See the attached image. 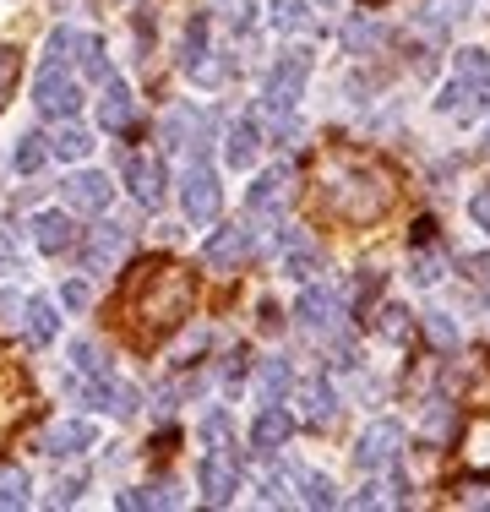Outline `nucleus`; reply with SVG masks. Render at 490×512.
Here are the masks:
<instances>
[{"label":"nucleus","instance_id":"f257e3e1","mask_svg":"<svg viewBox=\"0 0 490 512\" xmlns=\"http://www.w3.org/2000/svg\"><path fill=\"white\" fill-rule=\"evenodd\" d=\"M305 88H311V55L305 50H289V55H278L273 66H267V77H262V115L267 120H284L300 109L305 99Z\"/></svg>","mask_w":490,"mask_h":512},{"label":"nucleus","instance_id":"f03ea898","mask_svg":"<svg viewBox=\"0 0 490 512\" xmlns=\"http://www.w3.org/2000/svg\"><path fill=\"white\" fill-rule=\"evenodd\" d=\"M294 322H300V333L316 338V344H343V338H349V311H343V300L327 284H305L300 289Z\"/></svg>","mask_w":490,"mask_h":512},{"label":"nucleus","instance_id":"7ed1b4c3","mask_svg":"<svg viewBox=\"0 0 490 512\" xmlns=\"http://www.w3.org/2000/svg\"><path fill=\"white\" fill-rule=\"evenodd\" d=\"M180 213H186V224L196 229H207V224H218V213H224V186H218V169L213 164H196L180 175Z\"/></svg>","mask_w":490,"mask_h":512},{"label":"nucleus","instance_id":"20e7f679","mask_svg":"<svg viewBox=\"0 0 490 512\" xmlns=\"http://www.w3.org/2000/svg\"><path fill=\"white\" fill-rule=\"evenodd\" d=\"M180 71L196 82V88H218L224 82V66H213V17L196 11L180 33Z\"/></svg>","mask_w":490,"mask_h":512},{"label":"nucleus","instance_id":"39448f33","mask_svg":"<svg viewBox=\"0 0 490 512\" xmlns=\"http://www.w3.org/2000/svg\"><path fill=\"white\" fill-rule=\"evenodd\" d=\"M196 485H202V502L207 507H229L240 491V453L229 442H213L196 463Z\"/></svg>","mask_w":490,"mask_h":512},{"label":"nucleus","instance_id":"423d86ee","mask_svg":"<svg viewBox=\"0 0 490 512\" xmlns=\"http://www.w3.org/2000/svg\"><path fill=\"white\" fill-rule=\"evenodd\" d=\"M33 109H39L44 120H77L82 82L71 77V66H39V82H33Z\"/></svg>","mask_w":490,"mask_h":512},{"label":"nucleus","instance_id":"0eeeda50","mask_svg":"<svg viewBox=\"0 0 490 512\" xmlns=\"http://www.w3.org/2000/svg\"><path fill=\"white\" fill-rule=\"evenodd\" d=\"M398 453H403V425L398 420H371L354 442V469L360 474H382V469H398Z\"/></svg>","mask_w":490,"mask_h":512},{"label":"nucleus","instance_id":"6e6552de","mask_svg":"<svg viewBox=\"0 0 490 512\" xmlns=\"http://www.w3.org/2000/svg\"><path fill=\"white\" fill-rule=\"evenodd\" d=\"M120 175H126V191L137 207H164L169 197V175H164V158L158 153H126V164H120Z\"/></svg>","mask_w":490,"mask_h":512},{"label":"nucleus","instance_id":"1a4fd4ad","mask_svg":"<svg viewBox=\"0 0 490 512\" xmlns=\"http://www.w3.org/2000/svg\"><path fill=\"white\" fill-rule=\"evenodd\" d=\"M60 202H66L71 213L104 218V213H109V202H115V180H109L104 169H77V175L60 180Z\"/></svg>","mask_w":490,"mask_h":512},{"label":"nucleus","instance_id":"9d476101","mask_svg":"<svg viewBox=\"0 0 490 512\" xmlns=\"http://www.w3.org/2000/svg\"><path fill=\"white\" fill-rule=\"evenodd\" d=\"M256 256V235L245 224H224V229H213L207 235V246H202V262L213 267V273H235V267H245Z\"/></svg>","mask_w":490,"mask_h":512},{"label":"nucleus","instance_id":"9b49d317","mask_svg":"<svg viewBox=\"0 0 490 512\" xmlns=\"http://www.w3.org/2000/svg\"><path fill=\"white\" fill-rule=\"evenodd\" d=\"M294 202V169L289 164H273L267 175H256V186L245 191V207H251L256 218H284Z\"/></svg>","mask_w":490,"mask_h":512},{"label":"nucleus","instance_id":"f8f14e48","mask_svg":"<svg viewBox=\"0 0 490 512\" xmlns=\"http://www.w3.org/2000/svg\"><path fill=\"white\" fill-rule=\"evenodd\" d=\"M82 404L98 409V414H115V420H131L142 404V393L126 382H115V371H104V376H82Z\"/></svg>","mask_w":490,"mask_h":512},{"label":"nucleus","instance_id":"ddd939ff","mask_svg":"<svg viewBox=\"0 0 490 512\" xmlns=\"http://www.w3.org/2000/svg\"><path fill=\"white\" fill-rule=\"evenodd\" d=\"M98 131H109V137H131L137 131V99H131V88L120 77H104L98 82Z\"/></svg>","mask_w":490,"mask_h":512},{"label":"nucleus","instance_id":"4468645a","mask_svg":"<svg viewBox=\"0 0 490 512\" xmlns=\"http://www.w3.org/2000/svg\"><path fill=\"white\" fill-rule=\"evenodd\" d=\"M164 148L169 153H180V148L202 153L207 148V115H202V109H191V104L169 109V115H164Z\"/></svg>","mask_w":490,"mask_h":512},{"label":"nucleus","instance_id":"2eb2a0df","mask_svg":"<svg viewBox=\"0 0 490 512\" xmlns=\"http://www.w3.org/2000/svg\"><path fill=\"white\" fill-rule=\"evenodd\" d=\"M289 436H294V414L284 404H262V414L251 420V447L262 458H278L289 447Z\"/></svg>","mask_w":490,"mask_h":512},{"label":"nucleus","instance_id":"dca6fc26","mask_svg":"<svg viewBox=\"0 0 490 512\" xmlns=\"http://www.w3.org/2000/svg\"><path fill=\"white\" fill-rule=\"evenodd\" d=\"M452 66H458V88L469 93V109L485 115L490 109V50H458Z\"/></svg>","mask_w":490,"mask_h":512},{"label":"nucleus","instance_id":"f3484780","mask_svg":"<svg viewBox=\"0 0 490 512\" xmlns=\"http://www.w3.org/2000/svg\"><path fill=\"white\" fill-rule=\"evenodd\" d=\"M28 235H33V246H39L44 256H66L71 246H77V224H71V213H60V207L33 213Z\"/></svg>","mask_w":490,"mask_h":512},{"label":"nucleus","instance_id":"a211bd4d","mask_svg":"<svg viewBox=\"0 0 490 512\" xmlns=\"http://www.w3.org/2000/svg\"><path fill=\"white\" fill-rule=\"evenodd\" d=\"M88 447H98V431L88 420H60L39 436V453L44 458H82Z\"/></svg>","mask_w":490,"mask_h":512},{"label":"nucleus","instance_id":"6ab92c4d","mask_svg":"<svg viewBox=\"0 0 490 512\" xmlns=\"http://www.w3.org/2000/svg\"><path fill=\"white\" fill-rule=\"evenodd\" d=\"M126 251H131V229L126 224H98L82 256H88V273H109V267H120Z\"/></svg>","mask_w":490,"mask_h":512},{"label":"nucleus","instance_id":"aec40b11","mask_svg":"<svg viewBox=\"0 0 490 512\" xmlns=\"http://www.w3.org/2000/svg\"><path fill=\"white\" fill-rule=\"evenodd\" d=\"M256 158H262V131H256V120H235V126L224 131V164L229 169H251Z\"/></svg>","mask_w":490,"mask_h":512},{"label":"nucleus","instance_id":"412c9836","mask_svg":"<svg viewBox=\"0 0 490 512\" xmlns=\"http://www.w3.org/2000/svg\"><path fill=\"white\" fill-rule=\"evenodd\" d=\"M22 327H28V338L33 344H55V333H60V311H55V300L49 295H33V300H22Z\"/></svg>","mask_w":490,"mask_h":512},{"label":"nucleus","instance_id":"4be33fe9","mask_svg":"<svg viewBox=\"0 0 490 512\" xmlns=\"http://www.w3.org/2000/svg\"><path fill=\"white\" fill-rule=\"evenodd\" d=\"M289 382H294V371H289V360H262L256 365V398H262V404H284L289 398Z\"/></svg>","mask_w":490,"mask_h":512},{"label":"nucleus","instance_id":"5701e85b","mask_svg":"<svg viewBox=\"0 0 490 512\" xmlns=\"http://www.w3.org/2000/svg\"><path fill=\"white\" fill-rule=\"evenodd\" d=\"M284 273L294 284H311L316 273H322V251L311 246L305 235H289V251H284Z\"/></svg>","mask_w":490,"mask_h":512},{"label":"nucleus","instance_id":"b1692460","mask_svg":"<svg viewBox=\"0 0 490 512\" xmlns=\"http://www.w3.org/2000/svg\"><path fill=\"white\" fill-rule=\"evenodd\" d=\"M262 17H267V28L273 33H305L311 28V6L305 0H262Z\"/></svg>","mask_w":490,"mask_h":512},{"label":"nucleus","instance_id":"393cba45","mask_svg":"<svg viewBox=\"0 0 490 512\" xmlns=\"http://www.w3.org/2000/svg\"><path fill=\"white\" fill-rule=\"evenodd\" d=\"M93 153V131L71 126V120H60V131L49 137V158H66V164H82V158Z\"/></svg>","mask_w":490,"mask_h":512},{"label":"nucleus","instance_id":"a878e982","mask_svg":"<svg viewBox=\"0 0 490 512\" xmlns=\"http://www.w3.org/2000/svg\"><path fill=\"white\" fill-rule=\"evenodd\" d=\"M77 66H82V77H88V82L115 77V66H109V50H104V39H98V33H77Z\"/></svg>","mask_w":490,"mask_h":512},{"label":"nucleus","instance_id":"bb28decb","mask_svg":"<svg viewBox=\"0 0 490 512\" xmlns=\"http://www.w3.org/2000/svg\"><path fill=\"white\" fill-rule=\"evenodd\" d=\"M294 485H300V502L305 507H343V496H338V485L333 480H327V474H311V469H305V474H294Z\"/></svg>","mask_w":490,"mask_h":512},{"label":"nucleus","instance_id":"cd10ccee","mask_svg":"<svg viewBox=\"0 0 490 512\" xmlns=\"http://www.w3.org/2000/svg\"><path fill=\"white\" fill-rule=\"evenodd\" d=\"M44 158H49V142L39 137V131H22L17 148H11V169H17V175H39Z\"/></svg>","mask_w":490,"mask_h":512},{"label":"nucleus","instance_id":"c85d7f7f","mask_svg":"<svg viewBox=\"0 0 490 512\" xmlns=\"http://www.w3.org/2000/svg\"><path fill=\"white\" fill-rule=\"evenodd\" d=\"M33 485H28V474L17 469V463H6V469H0V512H22L33 502Z\"/></svg>","mask_w":490,"mask_h":512},{"label":"nucleus","instance_id":"c756f323","mask_svg":"<svg viewBox=\"0 0 490 512\" xmlns=\"http://www.w3.org/2000/svg\"><path fill=\"white\" fill-rule=\"evenodd\" d=\"M71 371H77V376H104L109 355L93 344V338H77V344H71Z\"/></svg>","mask_w":490,"mask_h":512},{"label":"nucleus","instance_id":"7c9ffc66","mask_svg":"<svg viewBox=\"0 0 490 512\" xmlns=\"http://www.w3.org/2000/svg\"><path fill=\"white\" fill-rule=\"evenodd\" d=\"M305 404H311V420L316 425H327L338 414V393H333V382H327V376H316L311 387H305Z\"/></svg>","mask_w":490,"mask_h":512},{"label":"nucleus","instance_id":"2f4dec72","mask_svg":"<svg viewBox=\"0 0 490 512\" xmlns=\"http://www.w3.org/2000/svg\"><path fill=\"white\" fill-rule=\"evenodd\" d=\"M77 60V28H55L44 44V66H71Z\"/></svg>","mask_w":490,"mask_h":512},{"label":"nucleus","instance_id":"473e14b6","mask_svg":"<svg viewBox=\"0 0 490 512\" xmlns=\"http://www.w3.org/2000/svg\"><path fill=\"white\" fill-rule=\"evenodd\" d=\"M60 306H66V311H88L93 306V284H88V278H66V284H60Z\"/></svg>","mask_w":490,"mask_h":512},{"label":"nucleus","instance_id":"72a5a7b5","mask_svg":"<svg viewBox=\"0 0 490 512\" xmlns=\"http://www.w3.org/2000/svg\"><path fill=\"white\" fill-rule=\"evenodd\" d=\"M82 491H88V474H60V480H55V496H49V502H55V507H71V502H77V496Z\"/></svg>","mask_w":490,"mask_h":512},{"label":"nucleus","instance_id":"f704fd0d","mask_svg":"<svg viewBox=\"0 0 490 512\" xmlns=\"http://www.w3.org/2000/svg\"><path fill=\"white\" fill-rule=\"evenodd\" d=\"M441 273H447V256H431V251H420V256H414V284H436V278Z\"/></svg>","mask_w":490,"mask_h":512},{"label":"nucleus","instance_id":"c9c22d12","mask_svg":"<svg viewBox=\"0 0 490 512\" xmlns=\"http://www.w3.org/2000/svg\"><path fill=\"white\" fill-rule=\"evenodd\" d=\"M142 507H180V491H175L169 480H153V485L142 491Z\"/></svg>","mask_w":490,"mask_h":512},{"label":"nucleus","instance_id":"e433bc0d","mask_svg":"<svg viewBox=\"0 0 490 512\" xmlns=\"http://www.w3.org/2000/svg\"><path fill=\"white\" fill-rule=\"evenodd\" d=\"M469 218H474V224H480L485 235H490V186H480V191L469 197Z\"/></svg>","mask_w":490,"mask_h":512},{"label":"nucleus","instance_id":"4c0bfd02","mask_svg":"<svg viewBox=\"0 0 490 512\" xmlns=\"http://www.w3.org/2000/svg\"><path fill=\"white\" fill-rule=\"evenodd\" d=\"M202 436H207V442H229V414L213 409V414L202 420Z\"/></svg>","mask_w":490,"mask_h":512},{"label":"nucleus","instance_id":"58836bf2","mask_svg":"<svg viewBox=\"0 0 490 512\" xmlns=\"http://www.w3.org/2000/svg\"><path fill=\"white\" fill-rule=\"evenodd\" d=\"M425 327H431V338H436V344H447V349L458 344V327H452L441 311H431V322H425Z\"/></svg>","mask_w":490,"mask_h":512},{"label":"nucleus","instance_id":"ea45409f","mask_svg":"<svg viewBox=\"0 0 490 512\" xmlns=\"http://www.w3.org/2000/svg\"><path fill=\"white\" fill-rule=\"evenodd\" d=\"M11 82H17V55H11V50H0V104L11 99Z\"/></svg>","mask_w":490,"mask_h":512},{"label":"nucleus","instance_id":"a19ab883","mask_svg":"<svg viewBox=\"0 0 490 512\" xmlns=\"http://www.w3.org/2000/svg\"><path fill=\"white\" fill-rule=\"evenodd\" d=\"M382 316H387V322H382L387 338H409V311H403V306H387Z\"/></svg>","mask_w":490,"mask_h":512},{"label":"nucleus","instance_id":"79ce46f5","mask_svg":"<svg viewBox=\"0 0 490 512\" xmlns=\"http://www.w3.org/2000/svg\"><path fill=\"white\" fill-rule=\"evenodd\" d=\"M425 431H431V436H447V431H452V409H431V414H425Z\"/></svg>","mask_w":490,"mask_h":512},{"label":"nucleus","instance_id":"37998d69","mask_svg":"<svg viewBox=\"0 0 490 512\" xmlns=\"http://www.w3.org/2000/svg\"><path fill=\"white\" fill-rule=\"evenodd\" d=\"M224 376H229V387H240V376H245V349H235V355H229Z\"/></svg>","mask_w":490,"mask_h":512},{"label":"nucleus","instance_id":"c03bdc74","mask_svg":"<svg viewBox=\"0 0 490 512\" xmlns=\"http://www.w3.org/2000/svg\"><path fill=\"white\" fill-rule=\"evenodd\" d=\"M22 311V295H11V289H0V316H6V322H11V316H17Z\"/></svg>","mask_w":490,"mask_h":512},{"label":"nucleus","instance_id":"a18cd8bd","mask_svg":"<svg viewBox=\"0 0 490 512\" xmlns=\"http://www.w3.org/2000/svg\"><path fill=\"white\" fill-rule=\"evenodd\" d=\"M120 507H126V512H142V491H120Z\"/></svg>","mask_w":490,"mask_h":512},{"label":"nucleus","instance_id":"49530a36","mask_svg":"<svg viewBox=\"0 0 490 512\" xmlns=\"http://www.w3.org/2000/svg\"><path fill=\"white\" fill-rule=\"evenodd\" d=\"M485 142H490V131H485Z\"/></svg>","mask_w":490,"mask_h":512}]
</instances>
